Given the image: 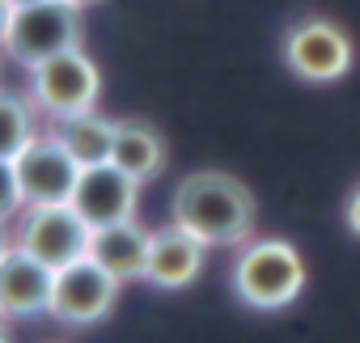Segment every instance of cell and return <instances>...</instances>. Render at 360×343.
Wrapping results in <instances>:
<instances>
[{"mask_svg": "<svg viewBox=\"0 0 360 343\" xmlns=\"http://www.w3.org/2000/svg\"><path fill=\"white\" fill-rule=\"evenodd\" d=\"M169 216L178 229L212 246H246L259 221V204L250 187L225 169H195L178 183L169 200Z\"/></svg>", "mask_w": 360, "mask_h": 343, "instance_id": "1", "label": "cell"}, {"mask_svg": "<svg viewBox=\"0 0 360 343\" xmlns=\"http://www.w3.org/2000/svg\"><path fill=\"white\" fill-rule=\"evenodd\" d=\"M305 280H309L305 259L284 238H250L246 246H238V259L229 267L233 297L259 313L288 309L305 292Z\"/></svg>", "mask_w": 360, "mask_h": 343, "instance_id": "2", "label": "cell"}, {"mask_svg": "<svg viewBox=\"0 0 360 343\" xmlns=\"http://www.w3.org/2000/svg\"><path fill=\"white\" fill-rule=\"evenodd\" d=\"M85 9H77L72 0H39V5H22L13 9L9 34H5V56L18 60L22 68H39L51 56H64L72 47H81L85 39Z\"/></svg>", "mask_w": 360, "mask_h": 343, "instance_id": "3", "label": "cell"}, {"mask_svg": "<svg viewBox=\"0 0 360 343\" xmlns=\"http://www.w3.org/2000/svg\"><path fill=\"white\" fill-rule=\"evenodd\" d=\"M280 56H284V68L305 81V85H330V81H343L352 72V60H356V47L347 39V30L330 18H297L284 39H280Z\"/></svg>", "mask_w": 360, "mask_h": 343, "instance_id": "4", "label": "cell"}, {"mask_svg": "<svg viewBox=\"0 0 360 343\" xmlns=\"http://www.w3.org/2000/svg\"><path fill=\"white\" fill-rule=\"evenodd\" d=\"M102 93V72L85 56V47H72L64 56H51L47 64L30 68V102L56 123L68 115H85L98 106Z\"/></svg>", "mask_w": 360, "mask_h": 343, "instance_id": "5", "label": "cell"}, {"mask_svg": "<svg viewBox=\"0 0 360 343\" xmlns=\"http://www.w3.org/2000/svg\"><path fill=\"white\" fill-rule=\"evenodd\" d=\"M89 225L77 216L72 204H43V208H22L13 246L39 259L43 267L60 271L68 263L89 259Z\"/></svg>", "mask_w": 360, "mask_h": 343, "instance_id": "6", "label": "cell"}, {"mask_svg": "<svg viewBox=\"0 0 360 343\" xmlns=\"http://www.w3.org/2000/svg\"><path fill=\"white\" fill-rule=\"evenodd\" d=\"M13 169H18V187H22V204H26V208L72 204L81 165L72 161V153H68L51 131H39V136L13 157Z\"/></svg>", "mask_w": 360, "mask_h": 343, "instance_id": "7", "label": "cell"}, {"mask_svg": "<svg viewBox=\"0 0 360 343\" xmlns=\"http://www.w3.org/2000/svg\"><path fill=\"white\" fill-rule=\"evenodd\" d=\"M119 301V280L110 271H102L94 259H81V263H68L56 271V284H51V318L68 322V326H89V322H102Z\"/></svg>", "mask_w": 360, "mask_h": 343, "instance_id": "8", "label": "cell"}, {"mask_svg": "<svg viewBox=\"0 0 360 343\" xmlns=\"http://www.w3.org/2000/svg\"><path fill=\"white\" fill-rule=\"evenodd\" d=\"M72 208L89 229H106L119 221H136L140 208V183L127 179L119 165H85L77 191H72Z\"/></svg>", "mask_w": 360, "mask_h": 343, "instance_id": "9", "label": "cell"}, {"mask_svg": "<svg viewBox=\"0 0 360 343\" xmlns=\"http://www.w3.org/2000/svg\"><path fill=\"white\" fill-rule=\"evenodd\" d=\"M56 271L30 259L26 250L9 246L0 259V318H34L51 309Z\"/></svg>", "mask_w": 360, "mask_h": 343, "instance_id": "10", "label": "cell"}, {"mask_svg": "<svg viewBox=\"0 0 360 343\" xmlns=\"http://www.w3.org/2000/svg\"><path fill=\"white\" fill-rule=\"evenodd\" d=\"M204 254L208 246L200 238H191L187 229H178L174 221L165 229H153L148 238V263H144V280L174 292V288H187L200 271H204Z\"/></svg>", "mask_w": 360, "mask_h": 343, "instance_id": "11", "label": "cell"}, {"mask_svg": "<svg viewBox=\"0 0 360 343\" xmlns=\"http://www.w3.org/2000/svg\"><path fill=\"white\" fill-rule=\"evenodd\" d=\"M148 229L140 221H119V225H106V229H94L89 233V259L110 271L119 284L127 280H144V263H148Z\"/></svg>", "mask_w": 360, "mask_h": 343, "instance_id": "12", "label": "cell"}, {"mask_svg": "<svg viewBox=\"0 0 360 343\" xmlns=\"http://www.w3.org/2000/svg\"><path fill=\"white\" fill-rule=\"evenodd\" d=\"M110 165H119L127 179L148 183L165 169V140L153 123L144 119H123L115 123V148H110Z\"/></svg>", "mask_w": 360, "mask_h": 343, "instance_id": "13", "label": "cell"}, {"mask_svg": "<svg viewBox=\"0 0 360 343\" xmlns=\"http://www.w3.org/2000/svg\"><path fill=\"white\" fill-rule=\"evenodd\" d=\"M51 136L72 153V161L81 169L85 165H106L110 161V148H115V119H102L98 110L68 115V119H56L51 123Z\"/></svg>", "mask_w": 360, "mask_h": 343, "instance_id": "14", "label": "cell"}, {"mask_svg": "<svg viewBox=\"0 0 360 343\" xmlns=\"http://www.w3.org/2000/svg\"><path fill=\"white\" fill-rule=\"evenodd\" d=\"M39 136L34 127V102L0 89V161H13L30 140Z\"/></svg>", "mask_w": 360, "mask_h": 343, "instance_id": "15", "label": "cell"}, {"mask_svg": "<svg viewBox=\"0 0 360 343\" xmlns=\"http://www.w3.org/2000/svg\"><path fill=\"white\" fill-rule=\"evenodd\" d=\"M22 187H18V169L13 161H0V221H13L22 212Z\"/></svg>", "mask_w": 360, "mask_h": 343, "instance_id": "16", "label": "cell"}, {"mask_svg": "<svg viewBox=\"0 0 360 343\" xmlns=\"http://www.w3.org/2000/svg\"><path fill=\"white\" fill-rule=\"evenodd\" d=\"M343 221H347V229L360 238V183H356V191H352L347 204H343Z\"/></svg>", "mask_w": 360, "mask_h": 343, "instance_id": "17", "label": "cell"}, {"mask_svg": "<svg viewBox=\"0 0 360 343\" xmlns=\"http://www.w3.org/2000/svg\"><path fill=\"white\" fill-rule=\"evenodd\" d=\"M9 22H13V5L0 0V43H5V34H9Z\"/></svg>", "mask_w": 360, "mask_h": 343, "instance_id": "18", "label": "cell"}, {"mask_svg": "<svg viewBox=\"0 0 360 343\" xmlns=\"http://www.w3.org/2000/svg\"><path fill=\"white\" fill-rule=\"evenodd\" d=\"M13 246V233H9V221H0V259H5V250Z\"/></svg>", "mask_w": 360, "mask_h": 343, "instance_id": "19", "label": "cell"}, {"mask_svg": "<svg viewBox=\"0 0 360 343\" xmlns=\"http://www.w3.org/2000/svg\"><path fill=\"white\" fill-rule=\"evenodd\" d=\"M72 5L77 9H89V5H102V0H72Z\"/></svg>", "mask_w": 360, "mask_h": 343, "instance_id": "20", "label": "cell"}, {"mask_svg": "<svg viewBox=\"0 0 360 343\" xmlns=\"http://www.w3.org/2000/svg\"><path fill=\"white\" fill-rule=\"evenodd\" d=\"M9 5H13V9H22V5H39V0H9Z\"/></svg>", "mask_w": 360, "mask_h": 343, "instance_id": "21", "label": "cell"}, {"mask_svg": "<svg viewBox=\"0 0 360 343\" xmlns=\"http://www.w3.org/2000/svg\"><path fill=\"white\" fill-rule=\"evenodd\" d=\"M0 343H9V335H5V326H0Z\"/></svg>", "mask_w": 360, "mask_h": 343, "instance_id": "22", "label": "cell"}]
</instances>
